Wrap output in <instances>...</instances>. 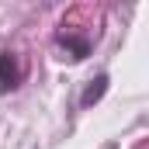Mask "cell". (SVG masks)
I'll return each mask as SVG.
<instances>
[{"instance_id":"obj_1","label":"cell","mask_w":149,"mask_h":149,"mask_svg":"<svg viewBox=\"0 0 149 149\" xmlns=\"http://www.w3.org/2000/svg\"><path fill=\"white\" fill-rule=\"evenodd\" d=\"M17 80H21V70H17V59H14V52L0 49V94L14 90V87H17Z\"/></svg>"},{"instance_id":"obj_2","label":"cell","mask_w":149,"mask_h":149,"mask_svg":"<svg viewBox=\"0 0 149 149\" xmlns=\"http://www.w3.org/2000/svg\"><path fill=\"white\" fill-rule=\"evenodd\" d=\"M108 90V76H97V80H90V87L83 90V108L87 104H94V101H101V94Z\"/></svg>"}]
</instances>
